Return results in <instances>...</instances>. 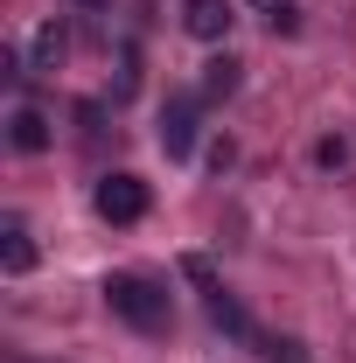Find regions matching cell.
<instances>
[{
  "mask_svg": "<svg viewBox=\"0 0 356 363\" xmlns=\"http://www.w3.org/2000/svg\"><path fill=\"white\" fill-rule=\"evenodd\" d=\"M105 308L126 321V328H168V294L154 286V279H140V272H112L105 279Z\"/></svg>",
  "mask_w": 356,
  "mask_h": 363,
  "instance_id": "1",
  "label": "cell"
},
{
  "mask_svg": "<svg viewBox=\"0 0 356 363\" xmlns=\"http://www.w3.org/2000/svg\"><path fill=\"white\" fill-rule=\"evenodd\" d=\"M91 203H98L105 224H140V217H147V182L140 175H105Z\"/></svg>",
  "mask_w": 356,
  "mask_h": 363,
  "instance_id": "2",
  "label": "cell"
},
{
  "mask_svg": "<svg viewBox=\"0 0 356 363\" xmlns=\"http://www.w3.org/2000/svg\"><path fill=\"white\" fill-rule=\"evenodd\" d=\"M161 154L168 161L196 154V98H168V112H161Z\"/></svg>",
  "mask_w": 356,
  "mask_h": 363,
  "instance_id": "3",
  "label": "cell"
},
{
  "mask_svg": "<svg viewBox=\"0 0 356 363\" xmlns=\"http://www.w3.org/2000/svg\"><path fill=\"white\" fill-rule=\"evenodd\" d=\"M182 28H189L196 43H223V35H230V0H189V7H182Z\"/></svg>",
  "mask_w": 356,
  "mask_h": 363,
  "instance_id": "4",
  "label": "cell"
},
{
  "mask_svg": "<svg viewBox=\"0 0 356 363\" xmlns=\"http://www.w3.org/2000/svg\"><path fill=\"white\" fill-rule=\"evenodd\" d=\"M0 266L14 272V279H21V272H35V238H28L21 217H7V224H0Z\"/></svg>",
  "mask_w": 356,
  "mask_h": 363,
  "instance_id": "5",
  "label": "cell"
},
{
  "mask_svg": "<svg viewBox=\"0 0 356 363\" xmlns=\"http://www.w3.org/2000/svg\"><path fill=\"white\" fill-rule=\"evenodd\" d=\"M7 140H14L21 154H43V147H49V119L35 112V105H21V112L7 119Z\"/></svg>",
  "mask_w": 356,
  "mask_h": 363,
  "instance_id": "6",
  "label": "cell"
},
{
  "mask_svg": "<svg viewBox=\"0 0 356 363\" xmlns=\"http://www.w3.org/2000/svg\"><path fill=\"white\" fill-rule=\"evenodd\" d=\"M210 321H217L223 335H252V321H245V308L223 294V286H210Z\"/></svg>",
  "mask_w": 356,
  "mask_h": 363,
  "instance_id": "7",
  "label": "cell"
},
{
  "mask_svg": "<svg viewBox=\"0 0 356 363\" xmlns=\"http://www.w3.org/2000/svg\"><path fill=\"white\" fill-rule=\"evenodd\" d=\"M230 91H238V56L203 63V98H230Z\"/></svg>",
  "mask_w": 356,
  "mask_h": 363,
  "instance_id": "8",
  "label": "cell"
},
{
  "mask_svg": "<svg viewBox=\"0 0 356 363\" xmlns=\"http://www.w3.org/2000/svg\"><path fill=\"white\" fill-rule=\"evenodd\" d=\"M63 63V28L49 21V28H35V56H28V70H56Z\"/></svg>",
  "mask_w": 356,
  "mask_h": 363,
  "instance_id": "9",
  "label": "cell"
},
{
  "mask_svg": "<svg viewBox=\"0 0 356 363\" xmlns=\"http://www.w3.org/2000/svg\"><path fill=\"white\" fill-rule=\"evenodd\" d=\"M266 363H301V342H294V335H279V342H266Z\"/></svg>",
  "mask_w": 356,
  "mask_h": 363,
  "instance_id": "10",
  "label": "cell"
},
{
  "mask_svg": "<svg viewBox=\"0 0 356 363\" xmlns=\"http://www.w3.org/2000/svg\"><path fill=\"white\" fill-rule=\"evenodd\" d=\"M343 154H350L343 140H321V147H314V161H321V168H343Z\"/></svg>",
  "mask_w": 356,
  "mask_h": 363,
  "instance_id": "11",
  "label": "cell"
},
{
  "mask_svg": "<svg viewBox=\"0 0 356 363\" xmlns=\"http://www.w3.org/2000/svg\"><path fill=\"white\" fill-rule=\"evenodd\" d=\"M252 7H266V14H272V7H287V0H252Z\"/></svg>",
  "mask_w": 356,
  "mask_h": 363,
  "instance_id": "12",
  "label": "cell"
},
{
  "mask_svg": "<svg viewBox=\"0 0 356 363\" xmlns=\"http://www.w3.org/2000/svg\"><path fill=\"white\" fill-rule=\"evenodd\" d=\"M84 7H105V0H84Z\"/></svg>",
  "mask_w": 356,
  "mask_h": 363,
  "instance_id": "13",
  "label": "cell"
}]
</instances>
